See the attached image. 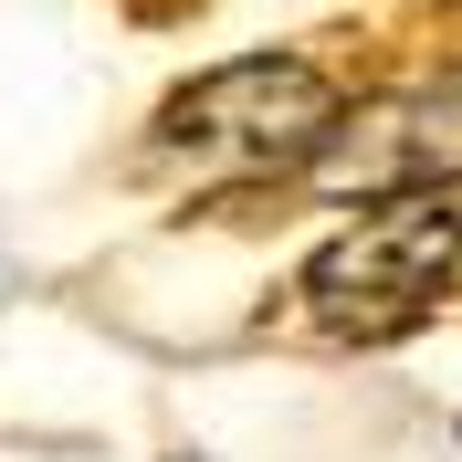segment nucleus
<instances>
[{"instance_id": "obj_1", "label": "nucleus", "mask_w": 462, "mask_h": 462, "mask_svg": "<svg viewBox=\"0 0 462 462\" xmlns=\"http://www.w3.org/2000/svg\"><path fill=\"white\" fill-rule=\"evenodd\" d=\"M462 273V189L431 200H378L357 231H337L316 263H305V316L326 337H410V326L441 305V284Z\"/></svg>"}, {"instance_id": "obj_2", "label": "nucleus", "mask_w": 462, "mask_h": 462, "mask_svg": "<svg viewBox=\"0 0 462 462\" xmlns=\"http://www.w3.org/2000/svg\"><path fill=\"white\" fill-rule=\"evenodd\" d=\"M337 85L294 53H253V63H221L200 74L189 95H169L158 116V147H179L189 169H221V179H273V169H316V147L337 137Z\"/></svg>"}, {"instance_id": "obj_3", "label": "nucleus", "mask_w": 462, "mask_h": 462, "mask_svg": "<svg viewBox=\"0 0 462 462\" xmlns=\"http://www.w3.org/2000/svg\"><path fill=\"white\" fill-rule=\"evenodd\" d=\"M462 179V74H431V85H389L368 106L337 116V137L316 147V189L337 200H431Z\"/></svg>"}]
</instances>
